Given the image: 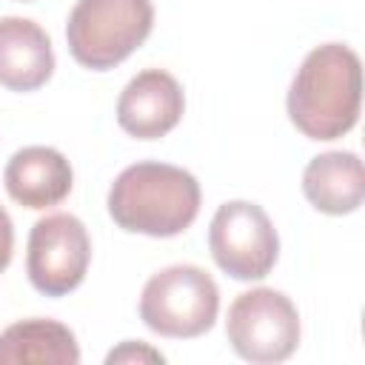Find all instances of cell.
Returning a JSON list of instances; mask_svg holds the SVG:
<instances>
[{
  "instance_id": "6da1fadb",
  "label": "cell",
  "mask_w": 365,
  "mask_h": 365,
  "mask_svg": "<svg viewBox=\"0 0 365 365\" xmlns=\"http://www.w3.org/2000/svg\"><path fill=\"white\" fill-rule=\"evenodd\" d=\"M288 117L308 140H336L359 120L362 66L351 46L325 43L305 54L291 88Z\"/></svg>"
},
{
  "instance_id": "7a4b0ae2",
  "label": "cell",
  "mask_w": 365,
  "mask_h": 365,
  "mask_svg": "<svg viewBox=\"0 0 365 365\" xmlns=\"http://www.w3.org/2000/svg\"><path fill=\"white\" fill-rule=\"evenodd\" d=\"M200 182L191 171L143 160L117 174L108 188L111 220L131 234L177 237L200 214Z\"/></svg>"
},
{
  "instance_id": "3957f363",
  "label": "cell",
  "mask_w": 365,
  "mask_h": 365,
  "mask_svg": "<svg viewBox=\"0 0 365 365\" xmlns=\"http://www.w3.org/2000/svg\"><path fill=\"white\" fill-rule=\"evenodd\" d=\"M151 26V0H77L66 23V43L80 66L108 71L145 43Z\"/></svg>"
},
{
  "instance_id": "277c9868",
  "label": "cell",
  "mask_w": 365,
  "mask_h": 365,
  "mask_svg": "<svg viewBox=\"0 0 365 365\" xmlns=\"http://www.w3.org/2000/svg\"><path fill=\"white\" fill-rule=\"evenodd\" d=\"M220 288L200 265H168L148 277L140 294V319L160 336L194 339L211 331Z\"/></svg>"
},
{
  "instance_id": "5b68a950",
  "label": "cell",
  "mask_w": 365,
  "mask_h": 365,
  "mask_svg": "<svg viewBox=\"0 0 365 365\" xmlns=\"http://www.w3.org/2000/svg\"><path fill=\"white\" fill-rule=\"evenodd\" d=\"M225 334L237 356L259 365L282 362L299 345V314L282 291L251 288L231 302Z\"/></svg>"
},
{
  "instance_id": "8992f818",
  "label": "cell",
  "mask_w": 365,
  "mask_h": 365,
  "mask_svg": "<svg viewBox=\"0 0 365 365\" xmlns=\"http://www.w3.org/2000/svg\"><path fill=\"white\" fill-rule=\"evenodd\" d=\"M208 251L234 279L251 282L271 274L279 257V237L262 205L248 200L222 202L208 225Z\"/></svg>"
},
{
  "instance_id": "52a82bcc",
  "label": "cell",
  "mask_w": 365,
  "mask_h": 365,
  "mask_svg": "<svg viewBox=\"0 0 365 365\" xmlns=\"http://www.w3.org/2000/svg\"><path fill=\"white\" fill-rule=\"evenodd\" d=\"M91 240L86 225L66 211L40 217L29 231L26 274L29 282L46 297H66L88 271Z\"/></svg>"
},
{
  "instance_id": "ba28073f",
  "label": "cell",
  "mask_w": 365,
  "mask_h": 365,
  "mask_svg": "<svg viewBox=\"0 0 365 365\" xmlns=\"http://www.w3.org/2000/svg\"><path fill=\"white\" fill-rule=\"evenodd\" d=\"M185 111V94L174 74L163 68H145L134 74L117 100V123L137 140L165 137Z\"/></svg>"
},
{
  "instance_id": "9c48e42d",
  "label": "cell",
  "mask_w": 365,
  "mask_h": 365,
  "mask_svg": "<svg viewBox=\"0 0 365 365\" xmlns=\"http://www.w3.org/2000/svg\"><path fill=\"white\" fill-rule=\"evenodd\" d=\"M9 197L23 208H51L60 205L74 185V171L68 160L51 145H26L11 154L3 171Z\"/></svg>"
},
{
  "instance_id": "30bf717a",
  "label": "cell",
  "mask_w": 365,
  "mask_h": 365,
  "mask_svg": "<svg viewBox=\"0 0 365 365\" xmlns=\"http://www.w3.org/2000/svg\"><path fill=\"white\" fill-rule=\"evenodd\" d=\"M54 71V51L46 29L29 17H0V86L34 91Z\"/></svg>"
},
{
  "instance_id": "8fae6325",
  "label": "cell",
  "mask_w": 365,
  "mask_h": 365,
  "mask_svg": "<svg viewBox=\"0 0 365 365\" xmlns=\"http://www.w3.org/2000/svg\"><path fill=\"white\" fill-rule=\"evenodd\" d=\"M305 200L331 217L351 214L365 200V171L354 151H325L317 154L302 171Z\"/></svg>"
},
{
  "instance_id": "7c38bea8",
  "label": "cell",
  "mask_w": 365,
  "mask_h": 365,
  "mask_svg": "<svg viewBox=\"0 0 365 365\" xmlns=\"http://www.w3.org/2000/svg\"><path fill=\"white\" fill-rule=\"evenodd\" d=\"M80 345L57 319H23L0 334V365H77Z\"/></svg>"
},
{
  "instance_id": "4fadbf2b",
  "label": "cell",
  "mask_w": 365,
  "mask_h": 365,
  "mask_svg": "<svg viewBox=\"0 0 365 365\" xmlns=\"http://www.w3.org/2000/svg\"><path fill=\"white\" fill-rule=\"evenodd\" d=\"M106 362H108V365H114V362H165V356H163L160 351H154L151 345H145V342L128 339V342H123L120 348L108 351Z\"/></svg>"
},
{
  "instance_id": "5bb4252c",
  "label": "cell",
  "mask_w": 365,
  "mask_h": 365,
  "mask_svg": "<svg viewBox=\"0 0 365 365\" xmlns=\"http://www.w3.org/2000/svg\"><path fill=\"white\" fill-rule=\"evenodd\" d=\"M11 254H14V225H11V217L6 214V208L0 205V274L9 268Z\"/></svg>"
}]
</instances>
